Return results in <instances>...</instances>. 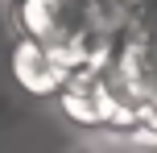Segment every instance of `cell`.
<instances>
[{"instance_id":"cell-1","label":"cell","mask_w":157,"mask_h":153,"mask_svg":"<svg viewBox=\"0 0 157 153\" xmlns=\"http://www.w3.org/2000/svg\"><path fill=\"white\" fill-rule=\"evenodd\" d=\"M13 75L29 95H58L66 83L62 62L54 58V50H46L41 41H33L29 33L13 41Z\"/></svg>"}]
</instances>
